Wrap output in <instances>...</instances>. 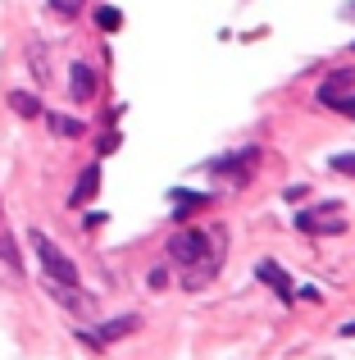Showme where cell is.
Returning <instances> with one entry per match:
<instances>
[{"instance_id": "8992f818", "label": "cell", "mask_w": 355, "mask_h": 360, "mask_svg": "<svg viewBox=\"0 0 355 360\" xmlns=\"http://www.w3.org/2000/svg\"><path fill=\"white\" fill-rule=\"evenodd\" d=\"M96 192H100V165H87L78 174V183H73V192H69V205L78 210V205H87Z\"/></svg>"}, {"instance_id": "30bf717a", "label": "cell", "mask_w": 355, "mask_h": 360, "mask_svg": "<svg viewBox=\"0 0 355 360\" xmlns=\"http://www.w3.org/2000/svg\"><path fill=\"white\" fill-rule=\"evenodd\" d=\"M0 260L9 264V269H23V255H18V246H14V238H9V229H5V214H0Z\"/></svg>"}, {"instance_id": "7a4b0ae2", "label": "cell", "mask_w": 355, "mask_h": 360, "mask_svg": "<svg viewBox=\"0 0 355 360\" xmlns=\"http://www.w3.org/2000/svg\"><path fill=\"white\" fill-rule=\"evenodd\" d=\"M296 229L310 233V238H337L347 229V201H319L310 210L296 214Z\"/></svg>"}, {"instance_id": "9c48e42d", "label": "cell", "mask_w": 355, "mask_h": 360, "mask_svg": "<svg viewBox=\"0 0 355 360\" xmlns=\"http://www.w3.org/2000/svg\"><path fill=\"white\" fill-rule=\"evenodd\" d=\"M169 201H173V219H187V214L201 210L210 196H205V192H182V187H178V192H169Z\"/></svg>"}, {"instance_id": "5bb4252c", "label": "cell", "mask_w": 355, "mask_h": 360, "mask_svg": "<svg viewBox=\"0 0 355 360\" xmlns=\"http://www.w3.org/2000/svg\"><path fill=\"white\" fill-rule=\"evenodd\" d=\"M323 105H328V110H337V115H347V119H355V91H342V96H328Z\"/></svg>"}, {"instance_id": "277c9868", "label": "cell", "mask_w": 355, "mask_h": 360, "mask_svg": "<svg viewBox=\"0 0 355 360\" xmlns=\"http://www.w3.org/2000/svg\"><path fill=\"white\" fill-rule=\"evenodd\" d=\"M255 274H260V283H264V288H274V292H278V301H283V306H292V301H296V288H292V278H287L283 264L260 260V264H255Z\"/></svg>"}, {"instance_id": "6da1fadb", "label": "cell", "mask_w": 355, "mask_h": 360, "mask_svg": "<svg viewBox=\"0 0 355 360\" xmlns=\"http://www.w3.org/2000/svg\"><path fill=\"white\" fill-rule=\"evenodd\" d=\"M169 255H173V260H182V264H201L205 278H210V274L219 269V260H223V229H214V233L182 229L169 242Z\"/></svg>"}, {"instance_id": "4fadbf2b", "label": "cell", "mask_w": 355, "mask_h": 360, "mask_svg": "<svg viewBox=\"0 0 355 360\" xmlns=\"http://www.w3.org/2000/svg\"><path fill=\"white\" fill-rule=\"evenodd\" d=\"M96 23L105 27V32H119V27H123V14H119L114 5H100V9H96Z\"/></svg>"}, {"instance_id": "2e32d148", "label": "cell", "mask_w": 355, "mask_h": 360, "mask_svg": "<svg viewBox=\"0 0 355 360\" xmlns=\"http://www.w3.org/2000/svg\"><path fill=\"white\" fill-rule=\"evenodd\" d=\"M82 5H87V0H51V9H55V14H64V18H73Z\"/></svg>"}, {"instance_id": "7c38bea8", "label": "cell", "mask_w": 355, "mask_h": 360, "mask_svg": "<svg viewBox=\"0 0 355 360\" xmlns=\"http://www.w3.org/2000/svg\"><path fill=\"white\" fill-rule=\"evenodd\" d=\"M9 105H14L23 119H36V115H41V105H36V101L27 96V91H14V96H9Z\"/></svg>"}, {"instance_id": "3957f363", "label": "cell", "mask_w": 355, "mask_h": 360, "mask_svg": "<svg viewBox=\"0 0 355 360\" xmlns=\"http://www.w3.org/2000/svg\"><path fill=\"white\" fill-rule=\"evenodd\" d=\"M27 238H32V246H36V255H41V269L51 274V283H60V288H78V264L69 260V255L60 251V246H55L51 238H46V233H27Z\"/></svg>"}, {"instance_id": "5b68a950", "label": "cell", "mask_w": 355, "mask_h": 360, "mask_svg": "<svg viewBox=\"0 0 355 360\" xmlns=\"http://www.w3.org/2000/svg\"><path fill=\"white\" fill-rule=\"evenodd\" d=\"M142 324L137 315H123V319H105V324L96 328V333H82V342L87 347H109V342H119V338H128L133 328Z\"/></svg>"}, {"instance_id": "ba28073f", "label": "cell", "mask_w": 355, "mask_h": 360, "mask_svg": "<svg viewBox=\"0 0 355 360\" xmlns=\"http://www.w3.org/2000/svg\"><path fill=\"white\" fill-rule=\"evenodd\" d=\"M355 87V69H337V73H328V78H323V87H319V105L328 96H342V91H351Z\"/></svg>"}, {"instance_id": "e0dca14e", "label": "cell", "mask_w": 355, "mask_h": 360, "mask_svg": "<svg viewBox=\"0 0 355 360\" xmlns=\"http://www.w3.org/2000/svg\"><path fill=\"white\" fill-rule=\"evenodd\" d=\"M351 14H355V5H351Z\"/></svg>"}, {"instance_id": "8fae6325", "label": "cell", "mask_w": 355, "mask_h": 360, "mask_svg": "<svg viewBox=\"0 0 355 360\" xmlns=\"http://www.w3.org/2000/svg\"><path fill=\"white\" fill-rule=\"evenodd\" d=\"M46 123H51L55 137H82V128H87V123H78V119H69V115H46Z\"/></svg>"}, {"instance_id": "9a60e30c", "label": "cell", "mask_w": 355, "mask_h": 360, "mask_svg": "<svg viewBox=\"0 0 355 360\" xmlns=\"http://www.w3.org/2000/svg\"><path fill=\"white\" fill-rule=\"evenodd\" d=\"M328 165L337 169V174H351V178H355V150H342V155H333V160H328Z\"/></svg>"}, {"instance_id": "52a82bcc", "label": "cell", "mask_w": 355, "mask_h": 360, "mask_svg": "<svg viewBox=\"0 0 355 360\" xmlns=\"http://www.w3.org/2000/svg\"><path fill=\"white\" fill-rule=\"evenodd\" d=\"M69 96L73 101H91V96H96V73H91V64H73V69H69Z\"/></svg>"}]
</instances>
